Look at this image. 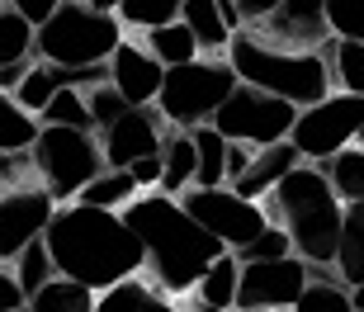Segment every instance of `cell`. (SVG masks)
Here are the masks:
<instances>
[{
    "instance_id": "cell-1",
    "label": "cell",
    "mask_w": 364,
    "mask_h": 312,
    "mask_svg": "<svg viewBox=\"0 0 364 312\" xmlns=\"http://www.w3.org/2000/svg\"><path fill=\"white\" fill-rule=\"evenodd\" d=\"M43 246L53 251L57 274L85 284L90 294H105V289L142 274V242L114 208L62 204L43 232Z\"/></svg>"
},
{
    "instance_id": "cell-2",
    "label": "cell",
    "mask_w": 364,
    "mask_h": 312,
    "mask_svg": "<svg viewBox=\"0 0 364 312\" xmlns=\"http://www.w3.org/2000/svg\"><path fill=\"white\" fill-rule=\"evenodd\" d=\"M123 222L133 227V237L142 242V270L166 298L176 294H194V284L203 279V270L218 256H228V246L218 242L213 232H203L194 217L185 213L180 199L161 190L137 194L133 204L123 208Z\"/></svg>"
},
{
    "instance_id": "cell-3",
    "label": "cell",
    "mask_w": 364,
    "mask_h": 312,
    "mask_svg": "<svg viewBox=\"0 0 364 312\" xmlns=\"http://www.w3.org/2000/svg\"><path fill=\"white\" fill-rule=\"evenodd\" d=\"M270 227H284V237L294 242V256H303L312 270H331L341 246V217L346 204L336 199L331 180L322 166H298L260 199Z\"/></svg>"
},
{
    "instance_id": "cell-4",
    "label": "cell",
    "mask_w": 364,
    "mask_h": 312,
    "mask_svg": "<svg viewBox=\"0 0 364 312\" xmlns=\"http://www.w3.org/2000/svg\"><path fill=\"white\" fill-rule=\"evenodd\" d=\"M223 57H228V67L237 71L242 85H256L265 95H279L294 109H312V104H322L326 95H336L331 57L326 53H279V48L256 43L242 28V33H232Z\"/></svg>"
},
{
    "instance_id": "cell-5",
    "label": "cell",
    "mask_w": 364,
    "mask_h": 312,
    "mask_svg": "<svg viewBox=\"0 0 364 312\" xmlns=\"http://www.w3.org/2000/svg\"><path fill=\"white\" fill-rule=\"evenodd\" d=\"M119 43H123L119 14L95 10L90 0H67L48 24H38L33 57L62 71H90V67H105L109 57L119 53Z\"/></svg>"
},
{
    "instance_id": "cell-6",
    "label": "cell",
    "mask_w": 364,
    "mask_h": 312,
    "mask_svg": "<svg viewBox=\"0 0 364 312\" xmlns=\"http://www.w3.org/2000/svg\"><path fill=\"white\" fill-rule=\"evenodd\" d=\"M232 90H237V71L228 67V57H199L185 67H166L156 114L176 133H194L203 123H213V114L223 109V99Z\"/></svg>"
},
{
    "instance_id": "cell-7",
    "label": "cell",
    "mask_w": 364,
    "mask_h": 312,
    "mask_svg": "<svg viewBox=\"0 0 364 312\" xmlns=\"http://www.w3.org/2000/svg\"><path fill=\"white\" fill-rule=\"evenodd\" d=\"M33 180L53 194V204H76L81 190L90 185L105 166V151H100V137L81 133V128H43L38 142H33Z\"/></svg>"
},
{
    "instance_id": "cell-8",
    "label": "cell",
    "mask_w": 364,
    "mask_h": 312,
    "mask_svg": "<svg viewBox=\"0 0 364 312\" xmlns=\"http://www.w3.org/2000/svg\"><path fill=\"white\" fill-rule=\"evenodd\" d=\"M360 128H364V99L336 90V95H326L322 104L298 109V123H294V133H289V142L298 147V156L308 166H326L331 156L355 147Z\"/></svg>"
},
{
    "instance_id": "cell-9",
    "label": "cell",
    "mask_w": 364,
    "mask_h": 312,
    "mask_svg": "<svg viewBox=\"0 0 364 312\" xmlns=\"http://www.w3.org/2000/svg\"><path fill=\"white\" fill-rule=\"evenodd\" d=\"M294 123H298V109L289 99L265 95V90L242 85V81H237V90L213 114L218 133L228 137V142H246V147H274V142H284V137L294 133Z\"/></svg>"
},
{
    "instance_id": "cell-10",
    "label": "cell",
    "mask_w": 364,
    "mask_h": 312,
    "mask_svg": "<svg viewBox=\"0 0 364 312\" xmlns=\"http://www.w3.org/2000/svg\"><path fill=\"white\" fill-rule=\"evenodd\" d=\"M185 213L199 222L203 232H213L228 251H242L270 227V217L256 199H242L237 190H185L180 194Z\"/></svg>"
},
{
    "instance_id": "cell-11",
    "label": "cell",
    "mask_w": 364,
    "mask_h": 312,
    "mask_svg": "<svg viewBox=\"0 0 364 312\" xmlns=\"http://www.w3.org/2000/svg\"><path fill=\"white\" fill-rule=\"evenodd\" d=\"M246 33L279 53H326L336 43L331 19H326V0H284L260 24H246Z\"/></svg>"
},
{
    "instance_id": "cell-12",
    "label": "cell",
    "mask_w": 364,
    "mask_h": 312,
    "mask_svg": "<svg viewBox=\"0 0 364 312\" xmlns=\"http://www.w3.org/2000/svg\"><path fill=\"white\" fill-rule=\"evenodd\" d=\"M312 284V265L303 256L260 260L242 265V289H237V312H289Z\"/></svg>"
},
{
    "instance_id": "cell-13",
    "label": "cell",
    "mask_w": 364,
    "mask_h": 312,
    "mask_svg": "<svg viewBox=\"0 0 364 312\" xmlns=\"http://www.w3.org/2000/svg\"><path fill=\"white\" fill-rule=\"evenodd\" d=\"M95 137H100V151H105L109 171H128L142 156H161L166 137H171V123L156 114V104H147V109L128 104L119 119L109 123V128H100Z\"/></svg>"
},
{
    "instance_id": "cell-14",
    "label": "cell",
    "mask_w": 364,
    "mask_h": 312,
    "mask_svg": "<svg viewBox=\"0 0 364 312\" xmlns=\"http://www.w3.org/2000/svg\"><path fill=\"white\" fill-rule=\"evenodd\" d=\"M57 204L43 185H10L0 190V265H14L24 246L43 242Z\"/></svg>"
},
{
    "instance_id": "cell-15",
    "label": "cell",
    "mask_w": 364,
    "mask_h": 312,
    "mask_svg": "<svg viewBox=\"0 0 364 312\" xmlns=\"http://www.w3.org/2000/svg\"><path fill=\"white\" fill-rule=\"evenodd\" d=\"M161 81H166V67L147 53V48H142V43H128V38H123L119 53L109 57V85H114L128 104H137V109L156 104Z\"/></svg>"
},
{
    "instance_id": "cell-16",
    "label": "cell",
    "mask_w": 364,
    "mask_h": 312,
    "mask_svg": "<svg viewBox=\"0 0 364 312\" xmlns=\"http://www.w3.org/2000/svg\"><path fill=\"white\" fill-rule=\"evenodd\" d=\"M298 166H303V156H298V147L284 137V142H274V147H256L251 166L232 180L228 190H237L242 199H256V204H260V199H265V194H270L284 176H289V171H298Z\"/></svg>"
},
{
    "instance_id": "cell-17",
    "label": "cell",
    "mask_w": 364,
    "mask_h": 312,
    "mask_svg": "<svg viewBox=\"0 0 364 312\" xmlns=\"http://www.w3.org/2000/svg\"><path fill=\"white\" fill-rule=\"evenodd\" d=\"M237 289H242V260L228 251V256H218L203 270V279L189 294V308L194 312H237Z\"/></svg>"
},
{
    "instance_id": "cell-18",
    "label": "cell",
    "mask_w": 364,
    "mask_h": 312,
    "mask_svg": "<svg viewBox=\"0 0 364 312\" xmlns=\"http://www.w3.org/2000/svg\"><path fill=\"white\" fill-rule=\"evenodd\" d=\"M180 24L194 33V43H199L203 57H223L228 53L232 28H228V19H223V10H218V0H185Z\"/></svg>"
},
{
    "instance_id": "cell-19",
    "label": "cell",
    "mask_w": 364,
    "mask_h": 312,
    "mask_svg": "<svg viewBox=\"0 0 364 312\" xmlns=\"http://www.w3.org/2000/svg\"><path fill=\"white\" fill-rule=\"evenodd\" d=\"M95 312H180V308L166 298L151 279L137 274V279H123V284L105 289V294L95 298Z\"/></svg>"
},
{
    "instance_id": "cell-20",
    "label": "cell",
    "mask_w": 364,
    "mask_h": 312,
    "mask_svg": "<svg viewBox=\"0 0 364 312\" xmlns=\"http://www.w3.org/2000/svg\"><path fill=\"white\" fill-rule=\"evenodd\" d=\"M194 161H199V171H194V190H228V137L218 133L213 123H203V128H194Z\"/></svg>"
},
{
    "instance_id": "cell-21",
    "label": "cell",
    "mask_w": 364,
    "mask_h": 312,
    "mask_svg": "<svg viewBox=\"0 0 364 312\" xmlns=\"http://www.w3.org/2000/svg\"><path fill=\"white\" fill-rule=\"evenodd\" d=\"M336 279L346 289L364 284V204H346L341 217V246H336Z\"/></svg>"
},
{
    "instance_id": "cell-22",
    "label": "cell",
    "mask_w": 364,
    "mask_h": 312,
    "mask_svg": "<svg viewBox=\"0 0 364 312\" xmlns=\"http://www.w3.org/2000/svg\"><path fill=\"white\" fill-rule=\"evenodd\" d=\"M194 171H199V161H194V137L171 128V137H166V147H161V194L180 199L185 190H194Z\"/></svg>"
},
{
    "instance_id": "cell-23",
    "label": "cell",
    "mask_w": 364,
    "mask_h": 312,
    "mask_svg": "<svg viewBox=\"0 0 364 312\" xmlns=\"http://www.w3.org/2000/svg\"><path fill=\"white\" fill-rule=\"evenodd\" d=\"M161 67H185V62H199V43H194V33H189L185 24H161V28H147V43H142Z\"/></svg>"
},
{
    "instance_id": "cell-24",
    "label": "cell",
    "mask_w": 364,
    "mask_h": 312,
    "mask_svg": "<svg viewBox=\"0 0 364 312\" xmlns=\"http://www.w3.org/2000/svg\"><path fill=\"white\" fill-rule=\"evenodd\" d=\"M137 194H142V190H137V180L128 176V171H100V176H95L90 185L81 190V199H76V204H85V208H114V213H123Z\"/></svg>"
},
{
    "instance_id": "cell-25",
    "label": "cell",
    "mask_w": 364,
    "mask_h": 312,
    "mask_svg": "<svg viewBox=\"0 0 364 312\" xmlns=\"http://www.w3.org/2000/svg\"><path fill=\"white\" fill-rule=\"evenodd\" d=\"M38 133H43V123L24 104H14V95L0 90V151H33Z\"/></svg>"
},
{
    "instance_id": "cell-26",
    "label": "cell",
    "mask_w": 364,
    "mask_h": 312,
    "mask_svg": "<svg viewBox=\"0 0 364 312\" xmlns=\"http://www.w3.org/2000/svg\"><path fill=\"white\" fill-rule=\"evenodd\" d=\"M95 298H100V294H90L85 284L57 274L53 284H43L38 294L28 298V312H95Z\"/></svg>"
},
{
    "instance_id": "cell-27",
    "label": "cell",
    "mask_w": 364,
    "mask_h": 312,
    "mask_svg": "<svg viewBox=\"0 0 364 312\" xmlns=\"http://www.w3.org/2000/svg\"><path fill=\"white\" fill-rule=\"evenodd\" d=\"M289 312H355V303H350V289L336 279V270H312L308 294Z\"/></svg>"
},
{
    "instance_id": "cell-28",
    "label": "cell",
    "mask_w": 364,
    "mask_h": 312,
    "mask_svg": "<svg viewBox=\"0 0 364 312\" xmlns=\"http://www.w3.org/2000/svg\"><path fill=\"white\" fill-rule=\"evenodd\" d=\"M341 204H364V147H346L322 166Z\"/></svg>"
},
{
    "instance_id": "cell-29",
    "label": "cell",
    "mask_w": 364,
    "mask_h": 312,
    "mask_svg": "<svg viewBox=\"0 0 364 312\" xmlns=\"http://www.w3.org/2000/svg\"><path fill=\"white\" fill-rule=\"evenodd\" d=\"M43 128H81V133H95V119H90V99H85V90H76V85H67V90H57L53 104L38 114Z\"/></svg>"
},
{
    "instance_id": "cell-30",
    "label": "cell",
    "mask_w": 364,
    "mask_h": 312,
    "mask_svg": "<svg viewBox=\"0 0 364 312\" xmlns=\"http://www.w3.org/2000/svg\"><path fill=\"white\" fill-rule=\"evenodd\" d=\"M10 274H14V284L24 289V298H33L43 284H53L57 279V265H53V251L43 242H33V246H24L19 256H14V265H10Z\"/></svg>"
},
{
    "instance_id": "cell-31",
    "label": "cell",
    "mask_w": 364,
    "mask_h": 312,
    "mask_svg": "<svg viewBox=\"0 0 364 312\" xmlns=\"http://www.w3.org/2000/svg\"><path fill=\"white\" fill-rule=\"evenodd\" d=\"M326 57H331V81H336V90L364 99V43H341L336 38L326 48Z\"/></svg>"
},
{
    "instance_id": "cell-32",
    "label": "cell",
    "mask_w": 364,
    "mask_h": 312,
    "mask_svg": "<svg viewBox=\"0 0 364 312\" xmlns=\"http://www.w3.org/2000/svg\"><path fill=\"white\" fill-rule=\"evenodd\" d=\"M33 33H38V28L28 24L19 10H0V67L28 62V57H33Z\"/></svg>"
},
{
    "instance_id": "cell-33",
    "label": "cell",
    "mask_w": 364,
    "mask_h": 312,
    "mask_svg": "<svg viewBox=\"0 0 364 312\" xmlns=\"http://www.w3.org/2000/svg\"><path fill=\"white\" fill-rule=\"evenodd\" d=\"M185 0H123L119 5V24L123 28H161V24H176Z\"/></svg>"
},
{
    "instance_id": "cell-34",
    "label": "cell",
    "mask_w": 364,
    "mask_h": 312,
    "mask_svg": "<svg viewBox=\"0 0 364 312\" xmlns=\"http://www.w3.org/2000/svg\"><path fill=\"white\" fill-rule=\"evenodd\" d=\"M326 19L341 43H364V0H326Z\"/></svg>"
},
{
    "instance_id": "cell-35",
    "label": "cell",
    "mask_w": 364,
    "mask_h": 312,
    "mask_svg": "<svg viewBox=\"0 0 364 312\" xmlns=\"http://www.w3.org/2000/svg\"><path fill=\"white\" fill-rule=\"evenodd\" d=\"M232 256L242 260V265H260V260H284V256H294V242L284 237V227H265L251 246L232 251Z\"/></svg>"
},
{
    "instance_id": "cell-36",
    "label": "cell",
    "mask_w": 364,
    "mask_h": 312,
    "mask_svg": "<svg viewBox=\"0 0 364 312\" xmlns=\"http://www.w3.org/2000/svg\"><path fill=\"white\" fill-rule=\"evenodd\" d=\"M85 99H90V119H95V133L100 128H109V123L119 119L123 109H128V99L114 90V85H95V90H85Z\"/></svg>"
},
{
    "instance_id": "cell-37",
    "label": "cell",
    "mask_w": 364,
    "mask_h": 312,
    "mask_svg": "<svg viewBox=\"0 0 364 312\" xmlns=\"http://www.w3.org/2000/svg\"><path fill=\"white\" fill-rule=\"evenodd\" d=\"M62 5H67V0H10V10H19L33 28L48 24V19H53V14L62 10Z\"/></svg>"
},
{
    "instance_id": "cell-38",
    "label": "cell",
    "mask_w": 364,
    "mask_h": 312,
    "mask_svg": "<svg viewBox=\"0 0 364 312\" xmlns=\"http://www.w3.org/2000/svg\"><path fill=\"white\" fill-rule=\"evenodd\" d=\"M128 176L137 180V190L147 194V190H161V156H142V161L128 166Z\"/></svg>"
},
{
    "instance_id": "cell-39",
    "label": "cell",
    "mask_w": 364,
    "mask_h": 312,
    "mask_svg": "<svg viewBox=\"0 0 364 312\" xmlns=\"http://www.w3.org/2000/svg\"><path fill=\"white\" fill-rule=\"evenodd\" d=\"M24 289L14 284V274L10 270H0V312H14V308H24Z\"/></svg>"
},
{
    "instance_id": "cell-40",
    "label": "cell",
    "mask_w": 364,
    "mask_h": 312,
    "mask_svg": "<svg viewBox=\"0 0 364 312\" xmlns=\"http://www.w3.org/2000/svg\"><path fill=\"white\" fill-rule=\"evenodd\" d=\"M284 0H237V10H242V24H260L265 14H274Z\"/></svg>"
},
{
    "instance_id": "cell-41",
    "label": "cell",
    "mask_w": 364,
    "mask_h": 312,
    "mask_svg": "<svg viewBox=\"0 0 364 312\" xmlns=\"http://www.w3.org/2000/svg\"><path fill=\"white\" fill-rule=\"evenodd\" d=\"M251 156H256V147H246V142H232V147H228V185L251 166Z\"/></svg>"
},
{
    "instance_id": "cell-42",
    "label": "cell",
    "mask_w": 364,
    "mask_h": 312,
    "mask_svg": "<svg viewBox=\"0 0 364 312\" xmlns=\"http://www.w3.org/2000/svg\"><path fill=\"white\" fill-rule=\"evenodd\" d=\"M38 57H28V62H14V67H0V90L5 95H14L19 85H24V76H28V67H33Z\"/></svg>"
},
{
    "instance_id": "cell-43",
    "label": "cell",
    "mask_w": 364,
    "mask_h": 312,
    "mask_svg": "<svg viewBox=\"0 0 364 312\" xmlns=\"http://www.w3.org/2000/svg\"><path fill=\"white\" fill-rule=\"evenodd\" d=\"M90 5H95V10H105V14H119L123 0H90Z\"/></svg>"
},
{
    "instance_id": "cell-44",
    "label": "cell",
    "mask_w": 364,
    "mask_h": 312,
    "mask_svg": "<svg viewBox=\"0 0 364 312\" xmlns=\"http://www.w3.org/2000/svg\"><path fill=\"white\" fill-rule=\"evenodd\" d=\"M350 303H355V312H364V284L350 289Z\"/></svg>"
},
{
    "instance_id": "cell-45",
    "label": "cell",
    "mask_w": 364,
    "mask_h": 312,
    "mask_svg": "<svg viewBox=\"0 0 364 312\" xmlns=\"http://www.w3.org/2000/svg\"><path fill=\"white\" fill-rule=\"evenodd\" d=\"M355 147H364V128H360V137H355Z\"/></svg>"
},
{
    "instance_id": "cell-46",
    "label": "cell",
    "mask_w": 364,
    "mask_h": 312,
    "mask_svg": "<svg viewBox=\"0 0 364 312\" xmlns=\"http://www.w3.org/2000/svg\"><path fill=\"white\" fill-rule=\"evenodd\" d=\"M0 10H10V0H0Z\"/></svg>"
},
{
    "instance_id": "cell-47",
    "label": "cell",
    "mask_w": 364,
    "mask_h": 312,
    "mask_svg": "<svg viewBox=\"0 0 364 312\" xmlns=\"http://www.w3.org/2000/svg\"><path fill=\"white\" fill-rule=\"evenodd\" d=\"M14 312H28V303H24V308H14Z\"/></svg>"
}]
</instances>
